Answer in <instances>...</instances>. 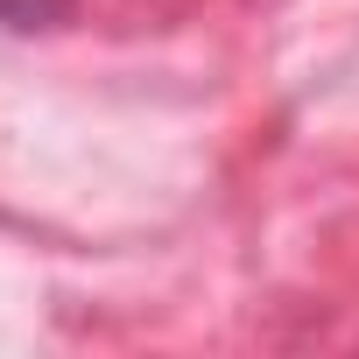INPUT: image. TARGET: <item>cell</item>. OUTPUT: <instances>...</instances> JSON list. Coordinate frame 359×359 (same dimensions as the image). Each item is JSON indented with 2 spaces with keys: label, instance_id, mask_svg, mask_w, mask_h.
Instances as JSON below:
<instances>
[{
  "label": "cell",
  "instance_id": "1",
  "mask_svg": "<svg viewBox=\"0 0 359 359\" xmlns=\"http://www.w3.org/2000/svg\"><path fill=\"white\" fill-rule=\"evenodd\" d=\"M71 15V0H0V29H57Z\"/></svg>",
  "mask_w": 359,
  "mask_h": 359
}]
</instances>
